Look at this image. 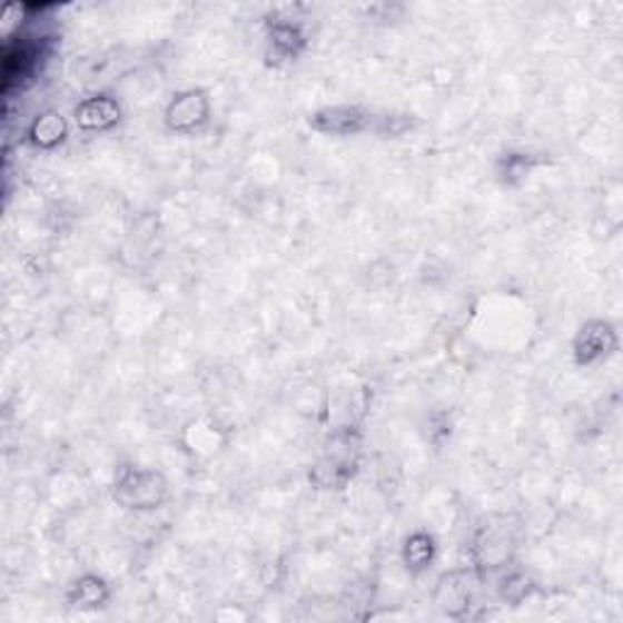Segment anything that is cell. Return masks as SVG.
I'll return each instance as SVG.
<instances>
[{"label": "cell", "instance_id": "277c9868", "mask_svg": "<svg viewBox=\"0 0 623 623\" xmlns=\"http://www.w3.org/2000/svg\"><path fill=\"white\" fill-rule=\"evenodd\" d=\"M307 44V32L300 22L290 18H273L266 24V61L273 69L295 63L305 55Z\"/></svg>", "mask_w": 623, "mask_h": 623}, {"label": "cell", "instance_id": "5bb4252c", "mask_svg": "<svg viewBox=\"0 0 623 623\" xmlns=\"http://www.w3.org/2000/svg\"><path fill=\"white\" fill-rule=\"evenodd\" d=\"M528 590H531V584H528L526 575H522V573H510V575H506V577L502 580L500 594H502V600H504V602L518 604V602H524V600H526Z\"/></svg>", "mask_w": 623, "mask_h": 623}, {"label": "cell", "instance_id": "9c48e42d", "mask_svg": "<svg viewBox=\"0 0 623 623\" xmlns=\"http://www.w3.org/2000/svg\"><path fill=\"white\" fill-rule=\"evenodd\" d=\"M69 135H71V127L67 117L61 112L49 110L34 117L28 127V132H24V139H28V145H32L34 149L51 151L61 147L63 141L69 139Z\"/></svg>", "mask_w": 623, "mask_h": 623}, {"label": "cell", "instance_id": "4fadbf2b", "mask_svg": "<svg viewBox=\"0 0 623 623\" xmlns=\"http://www.w3.org/2000/svg\"><path fill=\"white\" fill-rule=\"evenodd\" d=\"M536 156H531L526 151H512L502 159L500 176L504 184H514V180H524L531 171L536 168Z\"/></svg>", "mask_w": 623, "mask_h": 623}, {"label": "cell", "instance_id": "ba28073f", "mask_svg": "<svg viewBox=\"0 0 623 623\" xmlns=\"http://www.w3.org/2000/svg\"><path fill=\"white\" fill-rule=\"evenodd\" d=\"M73 120L78 129H83L88 135L110 132L112 127L120 125L122 108L120 102H117V98L108 93H96L78 102L73 108Z\"/></svg>", "mask_w": 623, "mask_h": 623}, {"label": "cell", "instance_id": "5b68a950", "mask_svg": "<svg viewBox=\"0 0 623 623\" xmlns=\"http://www.w3.org/2000/svg\"><path fill=\"white\" fill-rule=\"evenodd\" d=\"M373 112L356 102H339V106L319 108L309 115V127L327 137H356L373 127Z\"/></svg>", "mask_w": 623, "mask_h": 623}, {"label": "cell", "instance_id": "8fae6325", "mask_svg": "<svg viewBox=\"0 0 623 623\" xmlns=\"http://www.w3.org/2000/svg\"><path fill=\"white\" fill-rule=\"evenodd\" d=\"M473 592L467 587V577L463 573H451L438 582L436 590V604L444 609V612L453 619L465 616L467 609H471Z\"/></svg>", "mask_w": 623, "mask_h": 623}, {"label": "cell", "instance_id": "30bf717a", "mask_svg": "<svg viewBox=\"0 0 623 623\" xmlns=\"http://www.w3.org/2000/svg\"><path fill=\"white\" fill-rule=\"evenodd\" d=\"M110 584L106 582V577L100 575H81L78 580L71 582L67 600L73 609H81V612H96V609L108 606L110 602Z\"/></svg>", "mask_w": 623, "mask_h": 623}, {"label": "cell", "instance_id": "3957f363", "mask_svg": "<svg viewBox=\"0 0 623 623\" xmlns=\"http://www.w3.org/2000/svg\"><path fill=\"white\" fill-rule=\"evenodd\" d=\"M212 117V100L202 88L180 90L164 110V122L174 135H195L210 122Z\"/></svg>", "mask_w": 623, "mask_h": 623}, {"label": "cell", "instance_id": "52a82bcc", "mask_svg": "<svg viewBox=\"0 0 623 623\" xmlns=\"http://www.w3.org/2000/svg\"><path fill=\"white\" fill-rule=\"evenodd\" d=\"M514 541L506 526H483L473 541V563L483 573H492L512 561Z\"/></svg>", "mask_w": 623, "mask_h": 623}, {"label": "cell", "instance_id": "6da1fadb", "mask_svg": "<svg viewBox=\"0 0 623 623\" xmlns=\"http://www.w3.org/2000/svg\"><path fill=\"white\" fill-rule=\"evenodd\" d=\"M112 497L122 510L154 512L161 510V504L168 500V483L154 467L125 465L117 471Z\"/></svg>", "mask_w": 623, "mask_h": 623}, {"label": "cell", "instance_id": "8992f818", "mask_svg": "<svg viewBox=\"0 0 623 623\" xmlns=\"http://www.w3.org/2000/svg\"><path fill=\"white\" fill-rule=\"evenodd\" d=\"M616 346L619 339L612 324L604 319H592L587 324H582L580 332L575 334L573 358L577 366H594V363L612 356Z\"/></svg>", "mask_w": 623, "mask_h": 623}, {"label": "cell", "instance_id": "7c38bea8", "mask_svg": "<svg viewBox=\"0 0 623 623\" xmlns=\"http://www.w3.org/2000/svg\"><path fill=\"white\" fill-rule=\"evenodd\" d=\"M436 553V538L428 531H414V534L405 538V545H402V563H405L412 575H422L434 565Z\"/></svg>", "mask_w": 623, "mask_h": 623}, {"label": "cell", "instance_id": "7a4b0ae2", "mask_svg": "<svg viewBox=\"0 0 623 623\" xmlns=\"http://www.w3.org/2000/svg\"><path fill=\"white\" fill-rule=\"evenodd\" d=\"M358 471V444L354 436H336L327 453L312 467V483L319 490H344Z\"/></svg>", "mask_w": 623, "mask_h": 623}]
</instances>
